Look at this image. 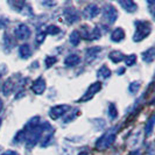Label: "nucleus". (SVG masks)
Wrapping results in <instances>:
<instances>
[{
  "instance_id": "aec40b11",
  "label": "nucleus",
  "mask_w": 155,
  "mask_h": 155,
  "mask_svg": "<svg viewBox=\"0 0 155 155\" xmlns=\"http://www.w3.org/2000/svg\"><path fill=\"white\" fill-rule=\"evenodd\" d=\"M79 42H81V34H79V31H74L70 34V43L74 47H76L79 45Z\"/></svg>"
},
{
  "instance_id": "423d86ee",
  "label": "nucleus",
  "mask_w": 155,
  "mask_h": 155,
  "mask_svg": "<svg viewBox=\"0 0 155 155\" xmlns=\"http://www.w3.org/2000/svg\"><path fill=\"white\" fill-rule=\"evenodd\" d=\"M69 109H70L69 105H57V106H54L53 109H50L49 116H50V118L53 120H56L60 117H62L63 114H65L69 111Z\"/></svg>"
},
{
  "instance_id": "0eeeda50",
  "label": "nucleus",
  "mask_w": 155,
  "mask_h": 155,
  "mask_svg": "<svg viewBox=\"0 0 155 155\" xmlns=\"http://www.w3.org/2000/svg\"><path fill=\"white\" fill-rule=\"evenodd\" d=\"M63 19L64 21L69 25H72V23L77 22L79 20V16H78V13L72 9V8H67L64 12H63Z\"/></svg>"
},
{
  "instance_id": "72a5a7b5",
  "label": "nucleus",
  "mask_w": 155,
  "mask_h": 155,
  "mask_svg": "<svg viewBox=\"0 0 155 155\" xmlns=\"http://www.w3.org/2000/svg\"><path fill=\"white\" fill-rule=\"evenodd\" d=\"M78 155H87V153H85V152H83V153H81V154H78Z\"/></svg>"
},
{
  "instance_id": "473e14b6",
  "label": "nucleus",
  "mask_w": 155,
  "mask_h": 155,
  "mask_svg": "<svg viewBox=\"0 0 155 155\" xmlns=\"http://www.w3.org/2000/svg\"><path fill=\"white\" fill-rule=\"evenodd\" d=\"M117 72H118V74H123V72H124V69H120L119 71H117Z\"/></svg>"
},
{
  "instance_id": "7ed1b4c3",
  "label": "nucleus",
  "mask_w": 155,
  "mask_h": 155,
  "mask_svg": "<svg viewBox=\"0 0 155 155\" xmlns=\"http://www.w3.org/2000/svg\"><path fill=\"white\" fill-rule=\"evenodd\" d=\"M101 90V82H96V83H93L91 85L87 87V90L85 91V93L79 98V101H82V103H84V101H89L90 99H92L93 97H94V94L97 92H99Z\"/></svg>"
},
{
  "instance_id": "6ab92c4d",
  "label": "nucleus",
  "mask_w": 155,
  "mask_h": 155,
  "mask_svg": "<svg viewBox=\"0 0 155 155\" xmlns=\"http://www.w3.org/2000/svg\"><path fill=\"white\" fill-rule=\"evenodd\" d=\"M14 87H15V85L13 84V78H9V79L6 81V83L4 84L2 92H4V94H8V93H11L14 90Z\"/></svg>"
},
{
  "instance_id": "393cba45",
  "label": "nucleus",
  "mask_w": 155,
  "mask_h": 155,
  "mask_svg": "<svg viewBox=\"0 0 155 155\" xmlns=\"http://www.w3.org/2000/svg\"><path fill=\"white\" fill-rule=\"evenodd\" d=\"M57 62V58L54 56H48L46 58V67L47 68H50L51 65H54L55 63Z\"/></svg>"
},
{
  "instance_id": "412c9836",
  "label": "nucleus",
  "mask_w": 155,
  "mask_h": 155,
  "mask_svg": "<svg viewBox=\"0 0 155 155\" xmlns=\"http://www.w3.org/2000/svg\"><path fill=\"white\" fill-rule=\"evenodd\" d=\"M135 62H137V56L134 54H131L125 57V63H126L127 67H132L135 64Z\"/></svg>"
},
{
  "instance_id": "a211bd4d",
  "label": "nucleus",
  "mask_w": 155,
  "mask_h": 155,
  "mask_svg": "<svg viewBox=\"0 0 155 155\" xmlns=\"http://www.w3.org/2000/svg\"><path fill=\"white\" fill-rule=\"evenodd\" d=\"M97 76L99 78H103V79H106L111 76V70L106 65H103L101 69L97 71Z\"/></svg>"
},
{
  "instance_id": "c756f323",
  "label": "nucleus",
  "mask_w": 155,
  "mask_h": 155,
  "mask_svg": "<svg viewBox=\"0 0 155 155\" xmlns=\"http://www.w3.org/2000/svg\"><path fill=\"white\" fill-rule=\"evenodd\" d=\"M1 155H19L16 152H14V150H6V152H4Z\"/></svg>"
},
{
  "instance_id": "9d476101",
  "label": "nucleus",
  "mask_w": 155,
  "mask_h": 155,
  "mask_svg": "<svg viewBox=\"0 0 155 155\" xmlns=\"http://www.w3.org/2000/svg\"><path fill=\"white\" fill-rule=\"evenodd\" d=\"M124 39H125V31L120 27L116 28L114 31H112V34H111V40L113 42H120V41H123Z\"/></svg>"
},
{
  "instance_id": "ddd939ff",
  "label": "nucleus",
  "mask_w": 155,
  "mask_h": 155,
  "mask_svg": "<svg viewBox=\"0 0 155 155\" xmlns=\"http://www.w3.org/2000/svg\"><path fill=\"white\" fill-rule=\"evenodd\" d=\"M110 60L113 63H120L121 61L125 60V55L121 53V51H118V50H113L111 51L109 55Z\"/></svg>"
},
{
  "instance_id": "2eb2a0df",
  "label": "nucleus",
  "mask_w": 155,
  "mask_h": 155,
  "mask_svg": "<svg viewBox=\"0 0 155 155\" xmlns=\"http://www.w3.org/2000/svg\"><path fill=\"white\" fill-rule=\"evenodd\" d=\"M101 51V49L99 47H92V48L87 49V50H86V58H87V61H91L93 58H96L97 55L99 54Z\"/></svg>"
},
{
  "instance_id": "f257e3e1",
  "label": "nucleus",
  "mask_w": 155,
  "mask_h": 155,
  "mask_svg": "<svg viewBox=\"0 0 155 155\" xmlns=\"http://www.w3.org/2000/svg\"><path fill=\"white\" fill-rule=\"evenodd\" d=\"M116 137H117V131L114 128L107 131V132L104 133L101 138L97 140V142H96V148H97L98 150H105V149H107V148L114 142Z\"/></svg>"
},
{
  "instance_id": "b1692460",
  "label": "nucleus",
  "mask_w": 155,
  "mask_h": 155,
  "mask_svg": "<svg viewBox=\"0 0 155 155\" xmlns=\"http://www.w3.org/2000/svg\"><path fill=\"white\" fill-rule=\"evenodd\" d=\"M139 89H140V82H133V83H131L130 86H128L130 92H132V93L138 92V91H139Z\"/></svg>"
},
{
  "instance_id": "7c9ffc66",
  "label": "nucleus",
  "mask_w": 155,
  "mask_h": 155,
  "mask_svg": "<svg viewBox=\"0 0 155 155\" xmlns=\"http://www.w3.org/2000/svg\"><path fill=\"white\" fill-rule=\"evenodd\" d=\"M127 155H142L141 154V152H140L139 149H135V150H132V152H130Z\"/></svg>"
},
{
  "instance_id": "4be33fe9",
  "label": "nucleus",
  "mask_w": 155,
  "mask_h": 155,
  "mask_svg": "<svg viewBox=\"0 0 155 155\" xmlns=\"http://www.w3.org/2000/svg\"><path fill=\"white\" fill-rule=\"evenodd\" d=\"M109 116L111 117L112 119L117 118V116H118V110H117L116 105H114L113 103H111L109 105Z\"/></svg>"
},
{
  "instance_id": "9b49d317",
  "label": "nucleus",
  "mask_w": 155,
  "mask_h": 155,
  "mask_svg": "<svg viewBox=\"0 0 155 155\" xmlns=\"http://www.w3.org/2000/svg\"><path fill=\"white\" fill-rule=\"evenodd\" d=\"M119 4H120V6L124 8L126 12H130V13H133V12H135L137 11V4L135 2H133V1H130V0H126V1H119Z\"/></svg>"
},
{
  "instance_id": "f3484780",
  "label": "nucleus",
  "mask_w": 155,
  "mask_h": 155,
  "mask_svg": "<svg viewBox=\"0 0 155 155\" xmlns=\"http://www.w3.org/2000/svg\"><path fill=\"white\" fill-rule=\"evenodd\" d=\"M19 54L22 58H28L29 56L31 55V47L28 45H22L20 46L19 48Z\"/></svg>"
},
{
  "instance_id": "1a4fd4ad",
  "label": "nucleus",
  "mask_w": 155,
  "mask_h": 155,
  "mask_svg": "<svg viewBox=\"0 0 155 155\" xmlns=\"http://www.w3.org/2000/svg\"><path fill=\"white\" fill-rule=\"evenodd\" d=\"M99 7L97 6V5H94V4H90V5H87L85 8H84V11H83V15L84 18L86 19H93L94 16H97L99 14Z\"/></svg>"
},
{
  "instance_id": "4468645a",
  "label": "nucleus",
  "mask_w": 155,
  "mask_h": 155,
  "mask_svg": "<svg viewBox=\"0 0 155 155\" xmlns=\"http://www.w3.org/2000/svg\"><path fill=\"white\" fill-rule=\"evenodd\" d=\"M155 120V117L154 114L149 117V119L147 120L146 123V127H145V133H146V137H149L152 133H153V130H154V121Z\"/></svg>"
},
{
  "instance_id": "cd10ccee",
  "label": "nucleus",
  "mask_w": 155,
  "mask_h": 155,
  "mask_svg": "<svg viewBox=\"0 0 155 155\" xmlns=\"http://www.w3.org/2000/svg\"><path fill=\"white\" fill-rule=\"evenodd\" d=\"M45 38H46V33L41 31V33H39V34L36 35V42H38V43H42V42L45 41Z\"/></svg>"
},
{
  "instance_id": "39448f33",
  "label": "nucleus",
  "mask_w": 155,
  "mask_h": 155,
  "mask_svg": "<svg viewBox=\"0 0 155 155\" xmlns=\"http://www.w3.org/2000/svg\"><path fill=\"white\" fill-rule=\"evenodd\" d=\"M14 35L18 40H26L31 36V29L28 28L27 25L20 23L14 29Z\"/></svg>"
},
{
  "instance_id": "dca6fc26",
  "label": "nucleus",
  "mask_w": 155,
  "mask_h": 155,
  "mask_svg": "<svg viewBox=\"0 0 155 155\" xmlns=\"http://www.w3.org/2000/svg\"><path fill=\"white\" fill-rule=\"evenodd\" d=\"M154 57H155V49L152 47V48H149L148 50H146L145 53H143V61L147 63H152L154 61Z\"/></svg>"
},
{
  "instance_id": "5701e85b",
  "label": "nucleus",
  "mask_w": 155,
  "mask_h": 155,
  "mask_svg": "<svg viewBox=\"0 0 155 155\" xmlns=\"http://www.w3.org/2000/svg\"><path fill=\"white\" fill-rule=\"evenodd\" d=\"M61 31V29L57 27V26H54V25H50V26H48V28H47L46 33L48 34H50V35H56V34H58Z\"/></svg>"
},
{
  "instance_id": "a878e982",
  "label": "nucleus",
  "mask_w": 155,
  "mask_h": 155,
  "mask_svg": "<svg viewBox=\"0 0 155 155\" xmlns=\"http://www.w3.org/2000/svg\"><path fill=\"white\" fill-rule=\"evenodd\" d=\"M78 112H79V111H78L77 109L74 110V113H72V114H71V113H69V116H68L67 118H65V119H64V123H70V120H74V119L77 117Z\"/></svg>"
},
{
  "instance_id": "2f4dec72",
  "label": "nucleus",
  "mask_w": 155,
  "mask_h": 155,
  "mask_svg": "<svg viewBox=\"0 0 155 155\" xmlns=\"http://www.w3.org/2000/svg\"><path fill=\"white\" fill-rule=\"evenodd\" d=\"M2 107H4V104H2V101L0 99V112H1V110H2Z\"/></svg>"
},
{
  "instance_id": "c85d7f7f",
  "label": "nucleus",
  "mask_w": 155,
  "mask_h": 155,
  "mask_svg": "<svg viewBox=\"0 0 155 155\" xmlns=\"http://www.w3.org/2000/svg\"><path fill=\"white\" fill-rule=\"evenodd\" d=\"M7 25H8L7 19H5V18H0V29L4 28V27H6Z\"/></svg>"
},
{
  "instance_id": "6e6552de",
  "label": "nucleus",
  "mask_w": 155,
  "mask_h": 155,
  "mask_svg": "<svg viewBox=\"0 0 155 155\" xmlns=\"http://www.w3.org/2000/svg\"><path fill=\"white\" fill-rule=\"evenodd\" d=\"M46 90V81L43 77H39L31 84V91L35 94H42Z\"/></svg>"
},
{
  "instance_id": "bb28decb",
  "label": "nucleus",
  "mask_w": 155,
  "mask_h": 155,
  "mask_svg": "<svg viewBox=\"0 0 155 155\" xmlns=\"http://www.w3.org/2000/svg\"><path fill=\"white\" fill-rule=\"evenodd\" d=\"M91 38H92L93 40H98L101 38V29H99L98 27L93 28L92 33H91Z\"/></svg>"
},
{
  "instance_id": "f8f14e48",
  "label": "nucleus",
  "mask_w": 155,
  "mask_h": 155,
  "mask_svg": "<svg viewBox=\"0 0 155 155\" xmlns=\"http://www.w3.org/2000/svg\"><path fill=\"white\" fill-rule=\"evenodd\" d=\"M79 62H81V57H79L77 54H71L65 58L64 64H65L67 67H75V65H77Z\"/></svg>"
},
{
  "instance_id": "20e7f679",
  "label": "nucleus",
  "mask_w": 155,
  "mask_h": 155,
  "mask_svg": "<svg viewBox=\"0 0 155 155\" xmlns=\"http://www.w3.org/2000/svg\"><path fill=\"white\" fill-rule=\"evenodd\" d=\"M104 19L109 23H114L118 19V12L111 4H106L104 6Z\"/></svg>"
},
{
  "instance_id": "f704fd0d",
  "label": "nucleus",
  "mask_w": 155,
  "mask_h": 155,
  "mask_svg": "<svg viewBox=\"0 0 155 155\" xmlns=\"http://www.w3.org/2000/svg\"><path fill=\"white\" fill-rule=\"evenodd\" d=\"M0 125H1V119H0Z\"/></svg>"
},
{
  "instance_id": "f03ea898",
  "label": "nucleus",
  "mask_w": 155,
  "mask_h": 155,
  "mask_svg": "<svg viewBox=\"0 0 155 155\" xmlns=\"http://www.w3.org/2000/svg\"><path fill=\"white\" fill-rule=\"evenodd\" d=\"M135 26H137V31H135L134 39H133L135 42L142 41L145 38H147L148 35L150 34L152 27H150V23L147 22V21H137Z\"/></svg>"
}]
</instances>
